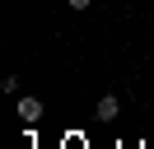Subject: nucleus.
<instances>
[{"instance_id": "f257e3e1", "label": "nucleus", "mask_w": 154, "mask_h": 149, "mask_svg": "<svg viewBox=\"0 0 154 149\" xmlns=\"http://www.w3.org/2000/svg\"><path fill=\"white\" fill-rule=\"evenodd\" d=\"M19 117L28 121V126H38V121H42V102L38 98H19Z\"/></svg>"}, {"instance_id": "f03ea898", "label": "nucleus", "mask_w": 154, "mask_h": 149, "mask_svg": "<svg viewBox=\"0 0 154 149\" xmlns=\"http://www.w3.org/2000/svg\"><path fill=\"white\" fill-rule=\"evenodd\" d=\"M117 112H122V98H117V93H103V98H98V117H103V121H112Z\"/></svg>"}, {"instance_id": "7ed1b4c3", "label": "nucleus", "mask_w": 154, "mask_h": 149, "mask_svg": "<svg viewBox=\"0 0 154 149\" xmlns=\"http://www.w3.org/2000/svg\"><path fill=\"white\" fill-rule=\"evenodd\" d=\"M89 5H94V0H70V9H89Z\"/></svg>"}]
</instances>
